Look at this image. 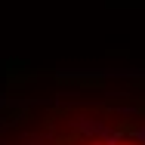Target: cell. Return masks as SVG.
<instances>
[{"mask_svg":"<svg viewBox=\"0 0 145 145\" xmlns=\"http://www.w3.org/2000/svg\"><path fill=\"white\" fill-rule=\"evenodd\" d=\"M80 133H84V139L77 145H145L139 136H127V133H108V130H84L80 127Z\"/></svg>","mask_w":145,"mask_h":145,"instance_id":"6da1fadb","label":"cell"}]
</instances>
